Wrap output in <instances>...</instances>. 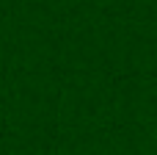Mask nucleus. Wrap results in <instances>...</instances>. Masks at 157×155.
<instances>
[{"mask_svg": "<svg viewBox=\"0 0 157 155\" xmlns=\"http://www.w3.org/2000/svg\"><path fill=\"white\" fill-rule=\"evenodd\" d=\"M155 147H157V130H155Z\"/></svg>", "mask_w": 157, "mask_h": 155, "instance_id": "obj_1", "label": "nucleus"}]
</instances>
